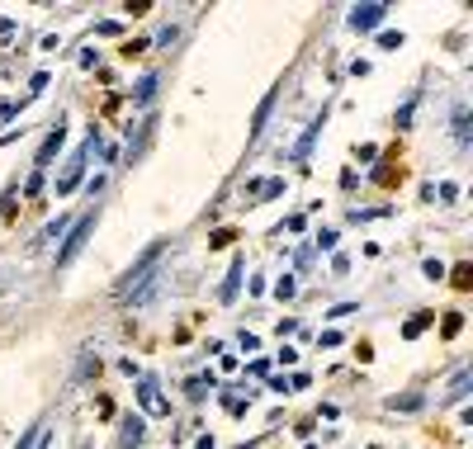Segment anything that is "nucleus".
I'll list each match as a JSON object with an SVG mask.
<instances>
[{"label": "nucleus", "mask_w": 473, "mask_h": 449, "mask_svg": "<svg viewBox=\"0 0 473 449\" xmlns=\"http://www.w3.org/2000/svg\"><path fill=\"white\" fill-rule=\"evenodd\" d=\"M80 171H85V152H76V157L66 161V171H62V180H57V194H71V190H76Z\"/></svg>", "instance_id": "nucleus-3"}, {"label": "nucleus", "mask_w": 473, "mask_h": 449, "mask_svg": "<svg viewBox=\"0 0 473 449\" xmlns=\"http://www.w3.org/2000/svg\"><path fill=\"white\" fill-rule=\"evenodd\" d=\"M5 118H15V104H10V99H0V123H5Z\"/></svg>", "instance_id": "nucleus-7"}, {"label": "nucleus", "mask_w": 473, "mask_h": 449, "mask_svg": "<svg viewBox=\"0 0 473 449\" xmlns=\"http://www.w3.org/2000/svg\"><path fill=\"white\" fill-rule=\"evenodd\" d=\"M138 397L147 407V416H171V407L161 402V392H157V378H138Z\"/></svg>", "instance_id": "nucleus-2"}, {"label": "nucleus", "mask_w": 473, "mask_h": 449, "mask_svg": "<svg viewBox=\"0 0 473 449\" xmlns=\"http://www.w3.org/2000/svg\"><path fill=\"white\" fill-rule=\"evenodd\" d=\"M62 137H66V123H57V128H52V133H48V147H43V152H38V166H48V161L57 157V147H62Z\"/></svg>", "instance_id": "nucleus-5"}, {"label": "nucleus", "mask_w": 473, "mask_h": 449, "mask_svg": "<svg viewBox=\"0 0 473 449\" xmlns=\"http://www.w3.org/2000/svg\"><path fill=\"white\" fill-rule=\"evenodd\" d=\"M90 222H95V213H85V218H80V227H76L71 236H66V246L57 251V265H71V255H76L80 246H85V236H90Z\"/></svg>", "instance_id": "nucleus-1"}, {"label": "nucleus", "mask_w": 473, "mask_h": 449, "mask_svg": "<svg viewBox=\"0 0 473 449\" xmlns=\"http://www.w3.org/2000/svg\"><path fill=\"white\" fill-rule=\"evenodd\" d=\"M383 20V5H365V10H351V24L355 29H374Z\"/></svg>", "instance_id": "nucleus-4"}, {"label": "nucleus", "mask_w": 473, "mask_h": 449, "mask_svg": "<svg viewBox=\"0 0 473 449\" xmlns=\"http://www.w3.org/2000/svg\"><path fill=\"white\" fill-rule=\"evenodd\" d=\"M142 440V426L138 421H123V445H138Z\"/></svg>", "instance_id": "nucleus-6"}]
</instances>
